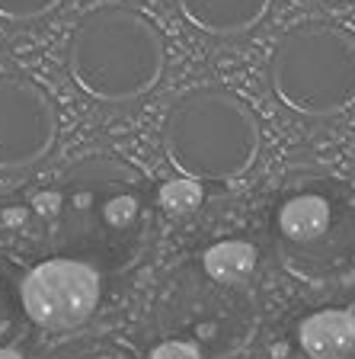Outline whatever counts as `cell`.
<instances>
[{
	"label": "cell",
	"instance_id": "obj_1",
	"mask_svg": "<svg viewBox=\"0 0 355 359\" xmlns=\"http://www.w3.org/2000/svg\"><path fill=\"white\" fill-rule=\"evenodd\" d=\"M151 196L144 177L116 157H87L55 189V231L64 257L118 273L138 263L151 238Z\"/></svg>",
	"mask_w": 355,
	"mask_h": 359
},
{
	"label": "cell",
	"instance_id": "obj_2",
	"mask_svg": "<svg viewBox=\"0 0 355 359\" xmlns=\"http://www.w3.org/2000/svg\"><path fill=\"white\" fill-rule=\"evenodd\" d=\"M163 39L144 13L103 4L77 20L67 39L71 81L97 103H132L163 74Z\"/></svg>",
	"mask_w": 355,
	"mask_h": 359
},
{
	"label": "cell",
	"instance_id": "obj_3",
	"mask_svg": "<svg viewBox=\"0 0 355 359\" xmlns=\"http://www.w3.org/2000/svg\"><path fill=\"white\" fill-rule=\"evenodd\" d=\"M163 151L179 177L234 183L259 154V122L244 100L218 87L189 90L163 116Z\"/></svg>",
	"mask_w": 355,
	"mask_h": 359
},
{
	"label": "cell",
	"instance_id": "obj_4",
	"mask_svg": "<svg viewBox=\"0 0 355 359\" xmlns=\"http://www.w3.org/2000/svg\"><path fill=\"white\" fill-rule=\"evenodd\" d=\"M275 247L311 283L355 273V187L333 177H288L275 202Z\"/></svg>",
	"mask_w": 355,
	"mask_h": 359
},
{
	"label": "cell",
	"instance_id": "obj_5",
	"mask_svg": "<svg viewBox=\"0 0 355 359\" xmlns=\"http://www.w3.org/2000/svg\"><path fill=\"white\" fill-rule=\"evenodd\" d=\"M269 87L291 112L326 119L355 106V36L330 20L291 26L269 58Z\"/></svg>",
	"mask_w": 355,
	"mask_h": 359
},
{
	"label": "cell",
	"instance_id": "obj_6",
	"mask_svg": "<svg viewBox=\"0 0 355 359\" xmlns=\"http://www.w3.org/2000/svg\"><path fill=\"white\" fill-rule=\"evenodd\" d=\"M99 269L74 257L42 260L20 279V308L36 327L74 330L99 308Z\"/></svg>",
	"mask_w": 355,
	"mask_h": 359
},
{
	"label": "cell",
	"instance_id": "obj_7",
	"mask_svg": "<svg viewBox=\"0 0 355 359\" xmlns=\"http://www.w3.org/2000/svg\"><path fill=\"white\" fill-rule=\"evenodd\" d=\"M55 103L32 77L0 71V173L29 170L55 148Z\"/></svg>",
	"mask_w": 355,
	"mask_h": 359
},
{
	"label": "cell",
	"instance_id": "obj_8",
	"mask_svg": "<svg viewBox=\"0 0 355 359\" xmlns=\"http://www.w3.org/2000/svg\"><path fill=\"white\" fill-rule=\"evenodd\" d=\"M189 26L208 36H240L269 13L272 0H176Z\"/></svg>",
	"mask_w": 355,
	"mask_h": 359
},
{
	"label": "cell",
	"instance_id": "obj_9",
	"mask_svg": "<svg viewBox=\"0 0 355 359\" xmlns=\"http://www.w3.org/2000/svg\"><path fill=\"white\" fill-rule=\"evenodd\" d=\"M298 344L311 359H346L355 346V314L342 308L307 314L298 327Z\"/></svg>",
	"mask_w": 355,
	"mask_h": 359
},
{
	"label": "cell",
	"instance_id": "obj_10",
	"mask_svg": "<svg viewBox=\"0 0 355 359\" xmlns=\"http://www.w3.org/2000/svg\"><path fill=\"white\" fill-rule=\"evenodd\" d=\"M256 269V247L246 241H218L202 254V273L218 285H240Z\"/></svg>",
	"mask_w": 355,
	"mask_h": 359
},
{
	"label": "cell",
	"instance_id": "obj_11",
	"mask_svg": "<svg viewBox=\"0 0 355 359\" xmlns=\"http://www.w3.org/2000/svg\"><path fill=\"white\" fill-rule=\"evenodd\" d=\"M157 205L170 215H189L202 205V183L189 177H176L167 180L160 189H157Z\"/></svg>",
	"mask_w": 355,
	"mask_h": 359
},
{
	"label": "cell",
	"instance_id": "obj_12",
	"mask_svg": "<svg viewBox=\"0 0 355 359\" xmlns=\"http://www.w3.org/2000/svg\"><path fill=\"white\" fill-rule=\"evenodd\" d=\"M45 359H132L122 346L109 344V340H90V337H81V340H67V344L55 346Z\"/></svg>",
	"mask_w": 355,
	"mask_h": 359
},
{
	"label": "cell",
	"instance_id": "obj_13",
	"mask_svg": "<svg viewBox=\"0 0 355 359\" xmlns=\"http://www.w3.org/2000/svg\"><path fill=\"white\" fill-rule=\"evenodd\" d=\"M61 0H0V20L10 22H29L39 16L52 13Z\"/></svg>",
	"mask_w": 355,
	"mask_h": 359
},
{
	"label": "cell",
	"instance_id": "obj_14",
	"mask_svg": "<svg viewBox=\"0 0 355 359\" xmlns=\"http://www.w3.org/2000/svg\"><path fill=\"white\" fill-rule=\"evenodd\" d=\"M148 359H202V346L193 340H163L148 353Z\"/></svg>",
	"mask_w": 355,
	"mask_h": 359
},
{
	"label": "cell",
	"instance_id": "obj_15",
	"mask_svg": "<svg viewBox=\"0 0 355 359\" xmlns=\"http://www.w3.org/2000/svg\"><path fill=\"white\" fill-rule=\"evenodd\" d=\"M0 359H22L16 350H10V346H0Z\"/></svg>",
	"mask_w": 355,
	"mask_h": 359
}]
</instances>
